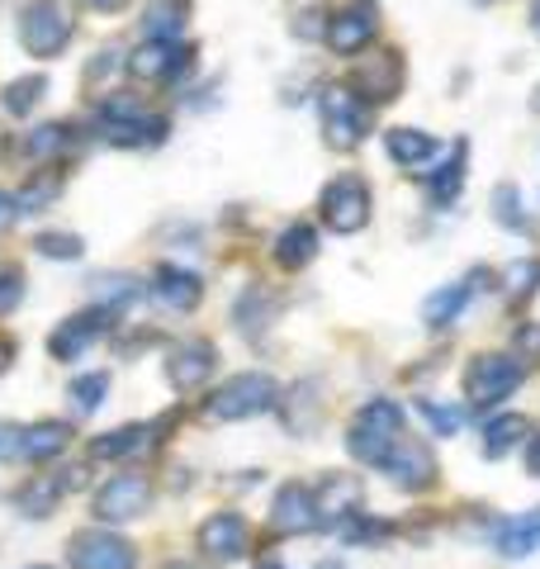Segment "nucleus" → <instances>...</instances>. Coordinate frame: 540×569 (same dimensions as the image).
I'll return each instance as SVG.
<instances>
[{
    "label": "nucleus",
    "instance_id": "1",
    "mask_svg": "<svg viewBox=\"0 0 540 569\" xmlns=\"http://www.w3.org/2000/svg\"><path fill=\"white\" fill-rule=\"evenodd\" d=\"M403 441V408L393 399H370L347 427V451L366 466H384Z\"/></svg>",
    "mask_w": 540,
    "mask_h": 569
},
{
    "label": "nucleus",
    "instance_id": "2",
    "mask_svg": "<svg viewBox=\"0 0 540 569\" xmlns=\"http://www.w3.org/2000/svg\"><path fill=\"white\" fill-rule=\"evenodd\" d=\"M521 380H527V361L512 351H479L470 370H464V399H470L474 413H483V408H498L502 399H512Z\"/></svg>",
    "mask_w": 540,
    "mask_h": 569
},
{
    "label": "nucleus",
    "instance_id": "3",
    "mask_svg": "<svg viewBox=\"0 0 540 569\" xmlns=\"http://www.w3.org/2000/svg\"><path fill=\"white\" fill-rule=\"evenodd\" d=\"M276 403H280V385L270 376H261V370H242V376H232V380H223L219 389H213L204 413L213 422H242V418L270 413Z\"/></svg>",
    "mask_w": 540,
    "mask_h": 569
},
{
    "label": "nucleus",
    "instance_id": "4",
    "mask_svg": "<svg viewBox=\"0 0 540 569\" xmlns=\"http://www.w3.org/2000/svg\"><path fill=\"white\" fill-rule=\"evenodd\" d=\"M167 114L148 110L142 100L133 96H110L100 104V133L114 142V148H157L167 138Z\"/></svg>",
    "mask_w": 540,
    "mask_h": 569
},
{
    "label": "nucleus",
    "instance_id": "5",
    "mask_svg": "<svg viewBox=\"0 0 540 569\" xmlns=\"http://www.w3.org/2000/svg\"><path fill=\"white\" fill-rule=\"evenodd\" d=\"M318 119H322V138L337 152H356L370 133V104L360 100L351 86H322L318 96Z\"/></svg>",
    "mask_w": 540,
    "mask_h": 569
},
{
    "label": "nucleus",
    "instance_id": "6",
    "mask_svg": "<svg viewBox=\"0 0 540 569\" xmlns=\"http://www.w3.org/2000/svg\"><path fill=\"white\" fill-rule=\"evenodd\" d=\"M71 33H77V20L62 0H24L20 6V43L29 58H58Z\"/></svg>",
    "mask_w": 540,
    "mask_h": 569
},
{
    "label": "nucleus",
    "instance_id": "7",
    "mask_svg": "<svg viewBox=\"0 0 540 569\" xmlns=\"http://www.w3.org/2000/svg\"><path fill=\"white\" fill-rule=\"evenodd\" d=\"M370 186L360 181V176H337V181L322 186L318 194V213H322V223L332 228V233H360V228L370 223Z\"/></svg>",
    "mask_w": 540,
    "mask_h": 569
},
{
    "label": "nucleus",
    "instance_id": "8",
    "mask_svg": "<svg viewBox=\"0 0 540 569\" xmlns=\"http://www.w3.org/2000/svg\"><path fill=\"white\" fill-rule=\"evenodd\" d=\"M148 508H152V479L138 475V470L104 479V485L96 489V503H90L96 522H110V527L133 522V518H142Z\"/></svg>",
    "mask_w": 540,
    "mask_h": 569
},
{
    "label": "nucleus",
    "instance_id": "9",
    "mask_svg": "<svg viewBox=\"0 0 540 569\" xmlns=\"http://www.w3.org/2000/svg\"><path fill=\"white\" fill-rule=\"evenodd\" d=\"M67 565L71 569H133L138 565V550L114 537V531H100V527H86L67 541Z\"/></svg>",
    "mask_w": 540,
    "mask_h": 569
},
{
    "label": "nucleus",
    "instance_id": "10",
    "mask_svg": "<svg viewBox=\"0 0 540 569\" xmlns=\"http://www.w3.org/2000/svg\"><path fill=\"white\" fill-rule=\"evenodd\" d=\"M213 370H219V347H213L209 337H186V342H176L167 356V380H171V389H180V395L204 389Z\"/></svg>",
    "mask_w": 540,
    "mask_h": 569
},
{
    "label": "nucleus",
    "instance_id": "11",
    "mask_svg": "<svg viewBox=\"0 0 540 569\" xmlns=\"http://www.w3.org/2000/svg\"><path fill=\"white\" fill-rule=\"evenodd\" d=\"M110 318H114V313L100 309V305L71 313L67 323H58V332L48 337V356H52V361H81V356L96 347L104 332H110Z\"/></svg>",
    "mask_w": 540,
    "mask_h": 569
},
{
    "label": "nucleus",
    "instance_id": "12",
    "mask_svg": "<svg viewBox=\"0 0 540 569\" xmlns=\"http://www.w3.org/2000/svg\"><path fill=\"white\" fill-rule=\"evenodd\" d=\"M374 33H380V10L370 0H351L328 20V48L337 58H356L360 48L374 43Z\"/></svg>",
    "mask_w": 540,
    "mask_h": 569
},
{
    "label": "nucleus",
    "instance_id": "13",
    "mask_svg": "<svg viewBox=\"0 0 540 569\" xmlns=\"http://www.w3.org/2000/svg\"><path fill=\"white\" fill-rule=\"evenodd\" d=\"M399 86H403V58L393 48L370 52V58H360V67L351 71V91L366 104L393 100V96H399Z\"/></svg>",
    "mask_w": 540,
    "mask_h": 569
},
{
    "label": "nucleus",
    "instance_id": "14",
    "mask_svg": "<svg viewBox=\"0 0 540 569\" xmlns=\"http://www.w3.org/2000/svg\"><path fill=\"white\" fill-rule=\"evenodd\" d=\"M384 470H389L393 485L408 489V493H422V489L437 485V456H431V447L422 437H408V432H403L399 447H393V456L384 460Z\"/></svg>",
    "mask_w": 540,
    "mask_h": 569
},
{
    "label": "nucleus",
    "instance_id": "15",
    "mask_svg": "<svg viewBox=\"0 0 540 569\" xmlns=\"http://www.w3.org/2000/svg\"><path fill=\"white\" fill-rule=\"evenodd\" d=\"M194 62V48L186 43H157L148 39L142 48H133V58H129V71L138 81H176L180 71H190Z\"/></svg>",
    "mask_w": 540,
    "mask_h": 569
},
{
    "label": "nucleus",
    "instance_id": "16",
    "mask_svg": "<svg viewBox=\"0 0 540 569\" xmlns=\"http://www.w3.org/2000/svg\"><path fill=\"white\" fill-rule=\"evenodd\" d=\"M318 527H347L351 518H360V503H366V489L351 475H328L318 485Z\"/></svg>",
    "mask_w": 540,
    "mask_h": 569
},
{
    "label": "nucleus",
    "instance_id": "17",
    "mask_svg": "<svg viewBox=\"0 0 540 569\" xmlns=\"http://www.w3.org/2000/svg\"><path fill=\"white\" fill-rule=\"evenodd\" d=\"M200 546L219 565H232L251 550V527H247L242 512H213V518L200 527Z\"/></svg>",
    "mask_w": 540,
    "mask_h": 569
},
{
    "label": "nucleus",
    "instance_id": "18",
    "mask_svg": "<svg viewBox=\"0 0 540 569\" xmlns=\"http://www.w3.org/2000/svg\"><path fill=\"white\" fill-rule=\"evenodd\" d=\"M270 522L284 537H303V531H318V498L309 485H284L276 493V508H270Z\"/></svg>",
    "mask_w": 540,
    "mask_h": 569
},
{
    "label": "nucleus",
    "instance_id": "19",
    "mask_svg": "<svg viewBox=\"0 0 540 569\" xmlns=\"http://www.w3.org/2000/svg\"><path fill=\"white\" fill-rule=\"evenodd\" d=\"M157 432L161 422H129V427H114L90 441V456L96 460H133V456H148L157 447Z\"/></svg>",
    "mask_w": 540,
    "mask_h": 569
},
{
    "label": "nucleus",
    "instance_id": "20",
    "mask_svg": "<svg viewBox=\"0 0 540 569\" xmlns=\"http://www.w3.org/2000/svg\"><path fill=\"white\" fill-rule=\"evenodd\" d=\"M152 280H157V284H152V295H157L171 313H190V309L204 299L200 276L180 271V266H157V276H152Z\"/></svg>",
    "mask_w": 540,
    "mask_h": 569
},
{
    "label": "nucleus",
    "instance_id": "21",
    "mask_svg": "<svg viewBox=\"0 0 540 569\" xmlns=\"http://www.w3.org/2000/svg\"><path fill=\"white\" fill-rule=\"evenodd\" d=\"M483 280H489V271H474V276L464 280V284H450V290H437V295H431L427 305H422L427 328H450V323H456V318H460V309L470 305V295L479 290Z\"/></svg>",
    "mask_w": 540,
    "mask_h": 569
},
{
    "label": "nucleus",
    "instance_id": "22",
    "mask_svg": "<svg viewBox=\"0 0 540 569\" xmlns=\"http://www.w3.org/2000/svg\"><path fill=\"white\" fill-rule=\"evenodd\" d=\"M493 546H498V556H508V560L536 556V550H540V508L521 512V518H512V522H502L493 531Z\"/></svg>",
    "mask_w": 540,
    "mask_h": 569
},
{
    "label": "nucleus",
    "instance_id": "23",
    "mask_svg": "<svg viewBox=\"0 0 540 569\" xmlns=\"http://www.w3.org/2000/svg\"><path fill=\"white\" fill-rule=\"evenodd\" d=\"M67 485H71V479H58V475H33L29 485L14 489V508H20L24 518H48V512H58Z\"/></svg>",
    "mask_w": 540,
    "mask_h": 569
},
{
    "label": "nucleus",
    "instance_id": "24",
    "mask_svg": "<svg viewBox=\"0 0 540 569\" xmlns=\"http://www.w3.org/2000/svg\"><path fill=\"white\" fill-rule=\"evenodd\" d=\"M67 441H71V427L58 422V418H43V422H33L24 427V441H20V456L33 460V466H43V460H58L67 451Z\"/></svg>",
    "mask_w": 540,
    "mask_h": 569
},
{
    "label": "nucleus",
    "instance_id": "25",
    "mask_svg": "<svg viewBox=\"0 0 540 569\" xmlns=\"http://www.w3.org/2000/svg\"><path fill=\"white\" fill-rule=\"evenodd\" d=\"M527 441H531V422L521 413H502V418H493L489 427H483V456L489 460H502L508 451L527 447Z\"/></svg>",
    "mask_w": 540,
    "mask_h": 569
},
{
    "label": "nucleus",
    "instance_id": "26",
    "mask_svg": "<svg viewBox=\"0 0 540 569\" xmlns=\"http://www.w3.org/2000/svg\"><path fill=\"white\" fill-rule=\"evenodd\" d=\"M313 257H318V228L313 223H290L276 238V261L284 266V271H303Z\"/></svg>",
    "mask_w": 540,
    "mask_h": 569
},
{
    "label": "nucleus",
    "instance_id": "27",
    "mask_svg": "<svg viewBox=\"0 0 540 569\" xmlns=\"http://www.w3.org/2000/svg\"><path fill=\"white\" fill-rule=\"evenodd\" d=\"M190 20V0H152L148 10H142V33L157 43H171L180 29Z\"/></svg>",
    "mask_w": 540,
    "mask_h": 569
},
{
    "label": "nucleus",
    "instance_id": "28",
    "mask_svg": "<svg viewBox=\"0 0 540 569\" xmlns=\"http://www.w3.org/2000/svg\"><path fill=\"white\" fill-rule=\"evenodd\" d=\"M384 148H389V157L399 167H422L427 157H437V138L422 133V129H389Z\"/></svg>",
    "mask_w": 540,
    "mask_h": 569
},
{
    "label": "nucleus",
    "instance_id": "29",
    "mask_svg": "<svg viewBox=\"0 0 540 569\" xmlns=\"http://www.w3.org/2000/svg\"><path fill=\"white\" fill-rule=\"evenodd\" d=\"M313 395H318V385H313V380H303V385L290 389V399H284V427H290L294 437H309L313 427H318L322 403H318Z\"/></svg>",
    "mask_w": 540,
    "mask_h": 569
},
{
    "label": "nucleus",
    "instance_id": "30",
    "mask_svg": "<svg viewBox=\"0 0 540 569\" xmlns=\"http://www.w3.org/2000/svg\"><path fill=\"white\" fill-rule=\"evenodd\" d=\"M58 194H62V171H33L20 186V194H10V200H14V213H43Z\"/></svg>",
    "mask_w": 540,
    "mask_h": 569
},
{
    "label": "nucleus",
    "instance_id": "31",
    "mask_svg": "<svg viewBox=\"0 0 540 569\" xmlns=\"http://www.w3.org/2000/svg\"><path fill=\"white\" fill-rule=\"evenodd\" d=\"M71 142H77L71 123H39L33 133H24V157H33V162H52V157H62Z\"/></svg>",
    "mask_w": 540,
    "mask_h": 569
},
{
    "label": "nucleus",
    "instance_id": "32",
    "mask_svg": "<svg viewBox=\"0 0 540 569\" xmlns=\"http://www.w3.org/2000/svg\"><path fill=\"white\" fill-rule=\"evenodd\" d=\"M90 284H96V305L110 309V313L114 309H129V305H138V299H142V284L133 276H119V271H104V276H96Z\"/></svg>",
    "mask_w": 540,
    "mask_h": 569
},
{
    "label": "nucleus",
    "instance_id": "33",
    "mask_svg": "<svg viewBox=\"0 0 540 569\" xmlns=\"http://www.w3.org/2000/svg\"><path fill=\"white\" fill-rule=\"evenodd\" d=\"M464 157H470V142H450V157L441 162V171L431 176V200L437 204H450L460 194V181H464Z\"/></svg>",
    "mask_w": 540,
    "mask_h": 569
},
{
    "label": "nucleus",
    "instance_id": "34",
    "mask_svg": "<svg viewBox=\"0 0 540 569\" xmlns=\"http://www.w3.org/2000/svg\"><path fill=\"white\" fill-rule=\"evenodd\" d=\"M536 290H540V257L512 261L508 266V295H512V305H527Z\"/></svg>",
    "mask_w": 540,
    "mask_h": 569
},
{
    "label": "nucleus",
    "instance_id": "35",
    "mask_svg": "<svg viewBox=\"0 0 540 569\" xmlns=\"http://www.w3.org/2000/svg\"><path fill=\"white\" fill-rule=\"evenodd\" d=\"M104 389H110V376L104 370H96V376H81V380H71V403H77V413H96V408L104 403Z\"/></svg>",
    "mask_w": 540,
    "mask_h": 569
},
{
    "label": "nucleus",
    "instance_id": "36",
    "mask_svg": "<svg viewBox=\"0 0 540 569\" xmlns=\"http://www.w3.org/2000/svg\"><path fill=\"white\" fill-rule=\"evenodd\" d=\"M48 91V77H20L6 86V110L10 114H29L33 104H39V96Z\"/></svg>",
    "mask_w": 540,
    "mask_h": 569
},
{
    "label": "nucleus",
    "instance_id": "37",
    "mask_svg": "<svg viewBox=\"0 0 540 569\" xmlns=\"http://www.w3.org/2000/svg\"><path fill=\"white\" fill-rule=\"evenodd\" d=\"M493 213H498V223L502 228H517V233H527V213H521V194H517V186H498L493 190Z\"/></svg>",
    "mask_w": 540,
    "mask_h": 569
},
{
    "label": "nucleus",
    "instance_id": "38",
    "mask_svg": "<svg viewBox=\"0 0 540 569\" xmlns=\"http://www.w3.org/2000/svg\"><path fill=\"white\" fill-rule=\"evenodd\" d=\"M422 418L431 422V432H437V437H456L460 408H450V403H441V399H422Z\"/></svg>",
    "mask_w": 540,
    "mask_h": 569
},
{
    "label": "nucleus",
    "instance_id": "39",
    "mask_svg": "<svg viewBox=\"0 0 540 569\" xmlns=\"http://www.w3.org/2000/svg\"><path fill=\"white\" fill-rule=\"evenodd\" d=\"M33 247H39L43 257H58V261H77L81 257V238L77 233H43Z\"/></svg>",
    "mask_w": 540,
    "mask_h": 569
},
{
    "label": "nucleus",
    "instance_id": "40",
    "mask_svg": "<svg viewBox=\"0 0 540 569\" xmlns=\"http://www.w3.org/2000/svg\"><path fill=\"white\" fill-rule=\"evenodd\" d=\"M24 299V271L20 266H0V313H10Z\"/></svg>",
    "mask_w": 540,
    "mask_h": 569
},
{
    "label": "nucleus",
    "instance_id": "41",
    "mask_svg": "<svg viewBox=\"0 0 540 569\" xmlns=\"http://www.w3.org/2000/svg\"><path fill=\"white\" fill-rule=\"evenodd\" d=\"M20 441H24V427L0 422V460H14V456H20Z\"/></svg>",
    "mask_w": 540,
    "mask_h": 569
},
{
    "label": "nucleus",
    "instance_id": "42",
    "mask_svg": "<svg viewBox=\"0 0 540 569\" xmlns=\"http://www.w3.org/2000/svg\"><path fill=\"white\" fill-rule=\"evenodd\" d=\"M517 347H521V361H527V366L540 361V328H536V323L521 328V332H517Z\"/></svg>",
    "mask_w": 540,
    "mask_h": 569
},
{
    "label": "nucleus",
    "instance_id": "43",
    "mask_svg": "<svg viewBox=\"0 0 540 569\" xmlns=\"http://www.w3.org/2000/svg\"><path fill=\"white\" fill-rule=\"evenodd\" d=\"M14 356H20V347H14V337H6V332H0V376H6V370H10V361H14Z\"/></svg>",
    "mask_w": 540,
    "mask_h": 569
},
{
    "label": "nucleus",
    "instance_id": "44",
    "mask_svg": "<svg viewBox=\"0 0 540 569\" xmlns=\"http://www.w3.org/2000/svg\"><path fill=\"white\" fill-rule=\"evenodd\" d=\"M10 223H14V200H10L6 190H0V233H6Z\"/></svg>",
    "mask_w": 540,
    "mask_h": 569
},
{
    "label": "nucleus",
    "instance_id": "45",
    "mask_svg": "<svg viewBox=\"0 0 540 569\" xmlns=\"http://www.w3.org/2000/svg\"><path fill=\"white\" fill-rule=\"evenodd\" d=\"M527 470L540 479V437H531V441H527Z\"/></svg>",
    "mask_w": 540,
    "mask_h": 569
},
{
    "label": "nucleus",
    "instance_id": "46",
    "mask_svg": "<svg viewBox=\"0 0 540 569\" xmlns=\"http://www.w3.org/2000/svg\"><path fill=\"white\" fill-rule=\"evenodd\" d=\"M90 6H96V10H123L129 0H90Z\"/></svg>",
    "mask_w": 540,
    "mask_h": 569
},
{
    "label": "nucleus",
    "instance_id": "47",
    "mask_svg": "<svg viewBox=\"0 0 540 569\" xmlns=\"http://www.w3.org/2000/svg\"><path fill=\"white\" fill-rule=\"evenodd\" d=\"M531 24H536V33H540V0H536V10H531Z\"/></svg>",
    "mask_w": 540,
    "mask_h": 569
},
{
    "label": "nucleus",
    "instance_id": "48",
    "mask_svg": "<svg viewBox=\"0 0 540 569\" xmlns=\"http://www.w3.org/2000/svg\"><path fill=\"white\" fill-rule=\"evenodd\" d=\"M10 148V138H6V129H0V152H6Z\"/></svg>",
    "mask_w": 540,
    "mask_h": 569
},
{
    "label": "nucleus",
    "instance_id": "49",
    "mask_svg": "<svg viewBox=\"0 0 540 569\" xmlns=\"http://www.w3.org/2000/svg\"><path fill=\"white\" fill-rule=\"evenodd\" d=\"M167 569H200V565H167Z\"/></svg>",
    "mask_w": 540,
    "mask_h": 569
},
{
    "label": "nucleus",
    "instance_id": "50",
    "mask_svg": "<svg viewBox=\"0 0 540 569\" xmlns=\"http://www.w3.org/2000/svg\"><path fill=\"white\" fill-rule=\"evenodd\" d=\"M261 569H284V565H276V560H270V565H261Z\"/></svg>",
    "mask_w": 540,
    "mask_h": 569
},
{
    "label": "nucleus",
    "instance_id": "51",
    "mask_svg": "<svg viewBox=\"0 0 540 569\" xmlns=\"http://www.w3.org/2000/svg\"><path fill=\"white\" fill-rule=\"evenodd\" d=\"M29 569H52V565H29Z\"/></svg>",
    "mask_w": 540,
    "mask_h": 569
},
{
    "label": "nucleus",
    "instance_id": "52",
    "mask_svg": "<svg viewBox=\"0 0 540 569\" xmlns=\"http://www.w3.org/2000/svg\"><path fill=\"white\" fill-rule=\"evenodd\" d=\"M322 569H341V565H322Z\"/></svg>",
    "mask_w": 540,
    "mask_h": 569
},
{
    "label": "nucleus",
    "instance_id": "53",
    "mask_svg": "<svg viewBox=\"0 0 540 569\" xmlns=\"http://www.w3.org/2000/svg\"><path fill=\"white\" fill-rule=\"evenodd\" d=\"M536 110H540V91H536Z\"/></svg>",
    "mask_w": 540,
    "mask_h": 569
},
{
    "label": "nucleus",
    "instance_id": "54",
    "mask_svg": "<svg viewBox=\"0 0 540 569\" xmlns=\"http://www.w3.org/2000/svg\"><path fill=\"white\" fill-rule=\"evenodd\" d=\"M474 6H489V0H474Z\"/></svg>",
    "mask_w": 540,
    "mask_h": 569
}]
</instances>
